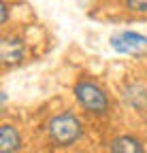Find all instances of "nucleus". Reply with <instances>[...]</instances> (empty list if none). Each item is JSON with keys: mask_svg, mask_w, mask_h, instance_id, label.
I'll use <instances>...</instances> for the list:
<instances>
[{"mask_svg": "<svg viewBox=\"0 0 147 153\" xmlns=\"http://www.w3.org/2000/svg\"><path fill=\"white\" fill-rule=\"evenodd\" d=\"M47 134H49V140L56 147H70L81 138L83 128H81V121L75 113L64 111L49 121Z\"/></svg>", "mask_w": 147, "mask_h": 153, "instance_id": "1", "label": "nucleus"}, {"mask_svg": "<svg viewBox=\"0 0 147 153\" xmlns=\"http://www.w3.org/2000/svg\"><path fill=\"white\" fill-rule=\"evenodd\" d=\"M75 98L79 102V106L92 115H107L109 111V96L107 91L94 83V81H87V79H81L77 85H75Z\"/></svg>", "mask_w": 147, "mask_h": 153, "instance_id": "2", "label": "nucleus"}, {"mask_svg": "<svg viewBox=\"0 0 147 153\" xmlns=\"http://www.w3.org/2000/svg\"><path fill=\"white\" fill-rule=\"evenodd\" d=\"M111 47L117 53H128V55H134V53H143L147 49V38L139 32H119L111 38Z\"/></svg>", "mask_w": 147, "mask_h": 153, "instance_id": "3", "label": "nucleus"}, {"mask_svg": "<svg viewBox=\"0 0 147 153\" xmlns=\"http://www.w3.org/2000/svg\"><path fill=\"white\" fill-rule=\"evenodd\" d=\"M26 55V45L22 38L17 36H4L2 43H0V57H2V64L9 66H17Z\"/></svg>", "mask_w": 147, "mask_h": 153, "instance_id": "4", "label": "nucleus"}, {"mask_svg": "<svg viewBox=\"0 0 147 153\" xmlns=\"http://www.w3.org/2000/svg\"><path fill=\"white\" fill-rule=\"evenodd\" d=\"M109 151H111V153H145V145L137 136L122 134V136H115L111 140Z\"/></svg>", "mask_w": 147, "mask_h": 153, "instance_id": "5", "label": "nucleus"}, {"mask_svg": "<svg viewBox=\"0 0 147 153\" xmlns=\"http://www.w3.org/2000/svg\"><path fill=\"white\" fill-rule=\"evenodd\" d=\"M22 147V136L13 126H2L0 130V153H17Z\"/></svg>", "mask_w": 147, "mask_h": 153, "instance_id": "6", "label": "nucleus"}, {"mask_svg": "<svg viewBox=\"0 0 147 153\" xmlns=\"http://www.w3.org/2000/svg\"><path fill=\"white\" fill-rule=\"evenodd\" d=\"M124 100L132 108H145L147 104V87L143 83H130L124 87Z\"/></svg>", "mask_w": 147, "mask_h": 153, "instance_id": "7", "label": "nucleus"}, {"mask_svg": "<svg viewBox=\"0 0 147 153\" xmlns=\"http://www.w3.org/2000/svg\"><path fill=\"white\" fill-rule=\"evenodd\" d=\"M128 11L139 13V15H147V0H126Z\"/></svg>", "mask_w": 147, "mask_h": 153, "instance_id": "8", "label": "nucleus"}, {"mask_svg": "<svg viewBox=\"0 0 147 153\" xmlns=\"http://www.w3.org/2000/svg\"><path fill=\"white\" fill-rule=\"evenodd\" d=\"M7 19H9V9L2 4V24H7Z\"/></svg>", "mask_w": 147, "mask_h": 153, "instance_id": "9", "label": "nucleus"}]
</instances>
